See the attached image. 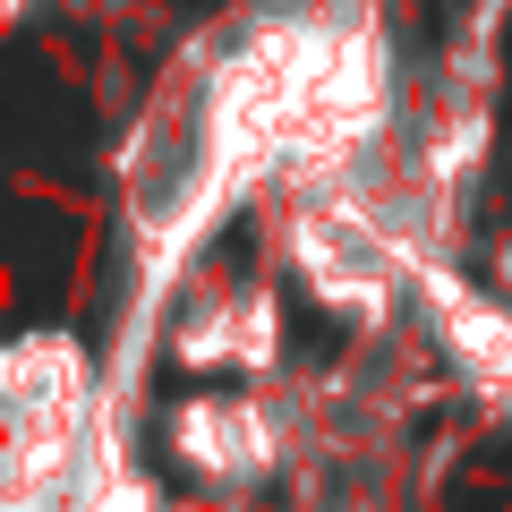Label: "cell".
<instances>
[{
  "mask_svg": "<svg viewBox=\"0 0 512 512\" xmlns=\"http://www.w3.org/2000/svg\"><path fill=\"white\" fill-rule=\"evenodd\" d=\"M384 43L359 18H274L205 94L197 205L214 214L265 171H342L384 137Z\"/></svg>",
  "mask_w": 512,
  "mask_h": 512,
  "instance_id": "obj_1",
  "label": "cell"
},
{
  "mask_svg": "<svg viewBox=\"0 0 512 512\" xmlns=\"http://www.w3.org/2000/svg\"><path fill=\"white\" fill-rule=\"evenodd\" d=\"M291 265L342 316H384V299L402 291V239L367 205H333V197H308L291 214Z\"/></svg>",
  "mask_w": 512,
  "mask_h": 512,
  "instance_id": "obj_2",
  "label": "cell"
},
{
  "mask_svg": "<svg viewBox=\"0 0 512 512\" xmlns=\"http://www.w3.org/2000/svg\"><path fill=\"white\" fill-rule=\"evenodd\" d=\"M60 512H154V487H146V478H128L120 461H86V478L69 487Z\"/></svg>",
  "mask_w": 512,
  "mask_h": 512,
  "instance_id": "obj_5",
  "label": "cell"
},
{
  "mask_svg": "<svg viewBox=\"0 0 512 512\" xmlns=\"http://www.w3.org/2000/svg\"><path fill=\"white\" fill-rule=\"evenodd\" d=\"M282 342V316L265 291H248V282H231V291H205L197 308H188L180 325V359L188 367H265Z\"/></svg>",
  "mask_w": 512,
  "mask_h": 512,
  "instance_id": "obj_4",
  "label": "cell"
},
{
  "mask_svg": "<svg viewBox=\"0 0 512 512\" xmlns=\"http://www.w3.org/2000/svg\"><path fill=\"white\" fill-rule=\"evenodd\" d=\"M171 453L205 478H256L274 461V419L239 393H205V402L171 410Z\"/></svg>",
  "mask_w": 512,
  "mask_h": 512,
  "instance_id": "obj_3",
  "label": "cell"
}]
</instances>
